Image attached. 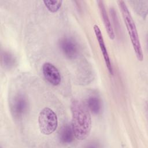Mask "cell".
Wrapping results in <instances>:
<instances>
[{"label": "cell", "mask_w": 148, "mask_h": 148, "mask_svg": "<svg viewBox=\"0 0 148 148\" xmlns=\"http://www.w3.org/2000/svg\"><path fill=\"white\" fill-rule=\"evenodd\" d=\"M117 3L121 10L136 57L139 61H142L143 59V54L135 22L125 3L123 1H118Z\"/></svg>", "instance_id": "7a4b0ae2"}, {"label": "cell", "mask_w": 148, "mask_h": 148, "mask_svg": "<svg viewBox=\"0 0 148 148\" xmlns=\"http://www.w3.org/2000/svg\"><path fill=\"white\" fill-rule=\"evenodd\" d=\"M38 125L40 132L45 135L53 134L58 127V117L50 108L42 109L38 116Z\"/></svg>", "instance_id": "3957f363"}, {"label": "cell", "mask_w": 148, "mask_h": 148, "mask_svg": "<svg viewBox=\"0 0 148 148\" xmlns=\"http://www.w3.org/2000/svg\"><path fill=\"white\" fill-rule=\"evenodd\" d=\"M42 73L45 79L50 84L57 86L61 82V75L56 66L47 62L43 64Z\"/></svg>", "instance_id": "8992f818"}, {"label": "cell", "mask_w": 148, "mask_h": 148, "mask_svg": "<svg viewBox=\"0 0 148 148\" xmlns=\"http://www.w3.org/2000/svg\"><path fill=\"white\" fill-rule=\"evenodd\" d=\"M86 105L92 113L98 114H99L102 109V103L101 99L97 96H90L87 99Z\"/></svg>", "instance_id": "8fae6325"}, {"label": "cell", "mask_w": 148, "mask_h": 148, "mask_svg": "<svg viewBox=\"0 0 148 148\" xmlns=\"http://www.w3.org/2000/svg\"><path fill=\"white\" fill-rule=\"evenodd\" d=\"M28 108L27 98L21 94L15 96L10 104V112L15 119H20L25 113Z\"/></svg>", "instance_id": "277c9868"}, {"label": "cell", "mask_w": 148, "mask_h": 148, "mask_svg": "<svg viewBox=\"0 0 148 148\" xmlns=\"http://www.w3.org/2000/svg\"><path fill=\"white\" fill-rule=\"evenodd\" d=\"M43 2L49 12L51 13H56L61 8L62 1H43Z\"/></svg>", "instance_id": "5bb4252c"}, {"label": "cell", "mask_w": 148, "mask_h": 148, "mask_svg": "<svg viewBox=\"0 0 148 148\" xmlns=\"http://www.w3.org/2000/svg\"><path fill=\"white\" fill-rule=\"evenodd\" d=\"M136 13L145 18L147 13V3L145 1H131L129 2Z\"/></svg>", "instance_id": "7c38bea8"}, {"label": "cell", "mask_w": 148, "mask_h": 148, "mask_svg": "<svg viewBox=\"0 0 148 148\" xmlns=\"http://www.w3.org/2000/svg\"><path fill=\"white\" fill-rule=\"evenodd\" d=\"M78 83L82 85L89 84L94 78L93 71L91 67L87 63H83L78 68V72L76 74Z\"/></svg>", "instance_id": "ba28073f"}, {"label": "cell", "mask_w": 148, "mask_h": 148, "mask_svg": "<svg viewBox=\"0 0 148 148\" xmlns=\"http://www.w3.org/2000/svg\"><path fill=\"white\" fill-rule=\"evenodd\" d=\"M93 29H94V31L95 36L97 38V41L98 42L99 48H100L102 54L103 55V57L106 66L107 67V69L108 70V72L110 75H113V71L112 63H111L109 55L108 52V50H107V49H106V45H105V43L104 42V39H103L101 31L99 27H98V25H97L96 24H95L94 25Z\"/></svg>", "instance_id": "52a82bcc"}, {"label": "cell", "mask_w": 148, "mask_h": 148, "mask_svg": "<svg viewBox=\"0 0 148 148\" xmlns=\"http://www.w3.org/2000/svg\"><path fill=\"white\" fill-rule=\"evenodd\" d=\"M2 65L7 69L13 67L15 64V59L13 56L9 52L5 51L1 55Z\"/></svg>", "instance_id": "4fadbf2b"}, {"label": "cell", "mask_w": 148, "mask_h": 148, "mask_svg": "<svg viewBox=\"0 0 148 148\" xmlns=\"http://www.w3.org/2000/svg\"><path fill=\"white\" fill-rule=\"evenodd\" d=\"M58 45L61 51L68 58L73 60L78 56V46L72 38L68 37L62 38L60 39Z\"/></svg>", "instance_id": "5b68a950"}, {"label": "cell", "mask_w": 148, "mask_h": 148, "mask_svg": "<svg viewBox=\"0 0 148 148\" xmlns=\"http://www.w3.org/2000/svg\"><path fill=\"white\" fill-rule=\"evenodd\" d=\"M71 125L76 139L83 140L90 135L91 117L86 104L79 100H73L71 104Z\"/></svg>", "instance_id": "6da1fadb"}, {"label": "cell", "mask_w": 148, "mask_h": 148, "mask_svg": "<svg viewBox=\"0 0 148 148\" xmlns=\"http://www.w3.org/2000/svg\"><path fill=\"white\" fill-rule=\"evenodd\" d=\"M59 139L64 144H69L74 140L75 135L71 124L64 125L58 134Z\"/></svg>", "instance_id": "30bf717a"}, {"label": "cell", "mask_w": 148, "mask_h": 148, "mask_svg": "<svg viewBox=\"0 0 148 148\" xmlns=\"http://www.w3.org/2000/svg\"><path fill=\"white\" fill-rule=\"evenodd\" d=\"M97 2H98V8L99 9V12H100L106 31L108 33V35L109 38L113 40L115 38V35H114V32L112 25L111 24V22L110 21L107 12L106 10L104 3L102 1H98Z\"/></svg>", "instance_id": "9c48e42d"}]
</instances>
